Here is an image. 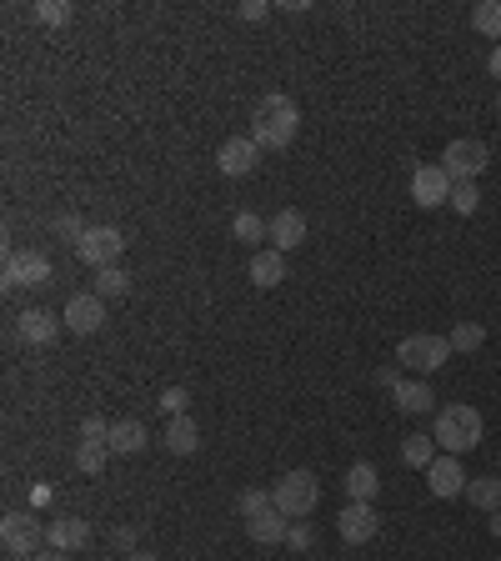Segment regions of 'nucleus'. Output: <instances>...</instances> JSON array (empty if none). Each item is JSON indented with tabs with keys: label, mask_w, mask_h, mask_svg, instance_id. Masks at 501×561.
I'll use <instances>...</instances> for the list:
<instances>
[{
	"label": "nucleus",
	"mask_w": 501,
	"mask_h": 561,
	"mask_svg": "<svg viewBox=\"0 0 501 561\" xmlns=\"http://www.w3.org/2000/svg\"><path fill=\"white\" fill-rule=\"evenodd\" d=\"M296 131H301V111H296V101L281 96V91H271V96L256 106V116H251V141H256L261 151H286V146L296 141Z\"/></svg>",
	"instance_id": "nucleus-1"
},
{
	"label": "nucleus",
	"mask_w": 501,
	"mask_h": 561,
	"mask_svg": "<svg viewBox=\"0 0 501 561\" xmlns=\"http://www.w3.org/2000/svg\"><path fill=\"white\" fill-rule=\"evenodd\" d=\"M481 411L476 406H466V401H456V406H441L436 411V426H431V436H436V446H446V456H466V451H476L481 446Z\"/></svg>",
	"instance_id": "nucleus-2"
},
{
	"label": "nucleus",
	"mask_w": 501,
	"mask_h": 561,
	"mask_svg": "<svg viewBox=\"0 0 501 561\" xmlns=\"http://www.w3.org/2000/svg\"><path fill=\"white\" fill-rule=\"evenodd\" d=\"M396 361L411 366L416 376H436V371L451 361V341H446V336H431V331H416V336H406V341L396 346Z\"/></svg>",
	"instance_id": "nucleus-3"
},
{
	"label": "nucleus",
	"mask_w": 501,
	"mask_h": 561,
	"mask_svg": "<svg viewBox=\"0 0 501 561\" xmlns=\"http://www.w3.org/2000/svg\"><path fill=\"white\" fill-rule=\"evenodd\" d=\"M271 496H276V511H281V516L301 521V516H311V511H316L321 486H316V476H311V471H286V476L271 486Z\"/></svg>",
	"instance_id": "nucleus-4"
},
{
	"label": "nucleus",
	"mask_w": 501,
	"mask_h": 561,
	"mask_svg": "<svg viewBox=\"0 0 501 561\" xmlns=\"http://www.w3.org/2000/svg\"><path fill=\"white\" fill-rule=\"evenodd\" d=\"M51 256L46 251H6V266H0V286L6 291H21V286H31V291H41V286H51Z\"/></svg>",
	"instance_id": "nucleus-5"
},
{
	"label": "nucleus",
	"mask_w": 501,
	"mask_h": 561,
	"mask_svg": "<svg viewBox=\"0 0 501 561\" xmlns=\"http://www.w3.org/2000/svg\"><path fill=\"white\" fill-rule=\"evenodd\" d=\"M436 166L451 176V186H461V181H476V176L491 166V151H486V141L461 136V141H451V146L441 151V161H436Z\"/></svg>",
	"instance_id": "nucleus-6"
},
{
	"label": "nucleus",
	"mask_w": 501,
	"mask_h": 561,
	"mask_svg": "<svg viewBox=\"0 0 501 561\" xmlns=\"http://www.w3.org/2000/svg\"><path fill=\"white\" fill-rule=\"evenodd\" d=\"M0 541H6L11 556H36V551H46V526L31 511H6V521H0Z\"/></svg>",
	"instance_id": "nucleus-7"
},
{
	"label": "nucleus",
	"mask_w": 501,
	"mask_h": 561,
	"mask_svg": "<svg viewBox=\"0 0 501 561\" xmlns=\"http://www.w3.org/2000/svg\"><path fill=\"white\" fill-rule=\"evenodd\" d=\"M121 251H126V236H121L116 226H91V231L76 241V256H81L91 271L116 266V261H121Z\"/></svg>",
	"instance_id": "nucleus-8"
},
{
	"label": "nucleus",
	"mask_w": 501,
	"mask_h": 561,
	"mask_svg": "<svg viewBox=\"0 0 501 561\" xmlns=\"http://www.w3.org/2000/svg\"><path fill=\"white\" fill-rule=\"evenodd\" d=\"M336 531H341V541L366 546V541L381 531V516H376V506H371V501H346V506H341V516H336Z\"/></svg>",
	"instance_id": "nucleus-9"
},
{
	"label": "nucleus",
	"mask_w": 501,
	"mask_h": 561,
	"mask_svg": "<svg viewBox=\"0 0 501 561\" xmlns=\"http://www.w3.org/2000/svg\"><path fill=\"white\" fill-rule=\"evenodd\" d=\"M411 201L436 211V206H451V176L441 166H416L411 171Z\"/></svg>",
	"instance_id": "nucleus-10"
},
{
	"label": "nucleus",
	"mask_w": 501,
	"mask_h": 561,
	"mask_svg": "<svg viewBox=\"0 0 501 561\" xmlns=\"http://www.w3.org/2000/svg\"><path fill=\"white\" fill-rule=\"evenodd\" d=\"M61 321L71 326V336H96V331L106 326V301H101L96 291H81V296L66 301V316H61Z\"/></svg>",
	"instance_id": "nucleus-11"
},
{
	"label": "nucleus",
	"mask_w": 501,
	"mask_h": 561,
	"mask_svg": "<svg viewBox=\"0 0 501 561\" xmlns=\"http://www.w3.org/2000/svg\"><path fill=\"white\" fill-rule=\"evenodd\" d=\"M61 316L56 311H46V306H26L21 316H16V336L26 341V346H51L56 336H61Z\"/></svg>",
	"instance_id": "nucleus-12"
},
{
	"label": "nucleus",
	"mask_w": 501,
	"mask_h": 561,
	"mask_svg": "<svg viewBox=\"0 0 501 561\" xmlns=\"http://www.w3.org/2000/svg\"><path fill=\"white\" fill-rule=\"evenodd\" d=\"M256 161H261V146H256L251 136H226V141H221V151H216L221 176H251V171H256Z\"/></svg>",
	"instance_id": "nucleus-13"
},
{
	"label": "nucleus",
	"mask_w": 501,
	"mask_h": 561,
	"mask_svg": "<svg viewBox=\"0 0 501 561\" xmlns=\"http://www.w3.org/2000/svg\"><path fill=\"white\" fill-rule=\"evenodd\" d=\"M426 481H431V496H466L461 456H436V461L426 466Z\"/></svg>",
	"instance_id": "nucleus-14"
},
{
	"label": "nucleus",
	"mask_w": 501,
	"mask_h": 561,
	"mask_svg": "<svg viewBox=\"0 0 501 561\" xmlns=\"http://www.w3.org/2000/svg\"><path fill=\"white\" fill-rule=\"evenodd\" d=\"M86 541H91V521H81V516H61L46 526V546H56V551H81Z\"/></svg>",
	"instance_id": "nucleus-15"
},
{
	"label": "nucleus",
	"mask_w": 501,
	"mask_h": 561,
	"mask_svg": "<svg viewBox=\"0 0 501 561\" xmlns=\"http://www.w3.org/2000/svg\"><path fill=\"white\" fill-rule=\"evenodd\" d=\"M306 241V216L301 211H276L271 216V246L276 251H296Z\"/></svg>",
	"instance_id": "nucleus-16"
},
{
	"label": "nucleus",
	"mask_w": 501,
	"mask_h": 561,
	"mask_svg": "<svg viewBox=\"0 0 501 561\" xmlns=\"http://www.w3.org/2000/svg\"><path fill=\"white\" fill-rule=\"evenodd\" d=\"M341 486H346V501H376V491H381V476H376V466H371V461H351Z\"/></svg>",
	"instance_id": "nucleus-17"
},
{
	"label": "nucleus",
	"mask_w": 501,
	"mask_h": 561,
	"mask_svg": "<svg viewBox=\"0 0 501 561\" xmlns=\"http://www.w3.org/2000/svg\"><path fill=\"white\" fill-rule=\"evenodd\" d=\"M251 281L261 286V291H271V286H281L286 281V251H256L251 256Z\"/></svg>",
	"instance_id": "nucleus-18"
},
{
	"label": "nucleus",
	"mask_w": 501,
	"mask_h": 561,
	"mask_svg": "<svg viewBox=\"0 0 501 561\" xmlns=\"http://www.w3.org/2000/svg\"><path fill=\"white\" fill-rule=\"evenodd\" d=\"M246 531H251V541H261V546H281V541H286V531H291V516H281V511L271 506L266 516H251V521H246Z\"/></svg>",
	"instance_id": "nucleus-19"
},
{
	"label": "nucleus",
	"mask_w": 501,
	"mask_h": 561,
	"mask_svg": "<svg viewBox=\"0 0 501 561\" xmlns=\"http://www.w3.org/2000/svg\"><path fill=\"white\" fill-rule=\"evenodd\" d=\"M146 441H151V436H146L141 421H111V441H106V446H111L116 456H136V451H146Z\"/></svg>",
	"instance_id": "nucleus-20"
},
{
	"label": "nucleus",
	"mask_w": 501,
	"mask_h": 561,
	"mask_svg": "<svg viewBox=\"0 0 501 561\" xmlns=\"http://www.w3.org/2000/svg\"><path fill=\"white\" fill-rule=\"evenodd\" d=\"M391 401H396L406 416H426L436 396H431V386H426V381H401V386L391 391Z\"/></svg>",
	"instance_id": "nucleus-21"
},
{
	"label": "nucleus",
	"mask_w": 501,
	"mask_h": 561,
	"mask_svg": "<svg viewBox=\"0 0 501 561\" xmlns=\"http://www.w3.org/2000/svg\"><path fill=\"white\" fill-rule=\"evenodd\" d=\"M166 451H176V456H191L196 446H201V431H196V421L191 416H171V426H166Z\"/></svg>",
	"instance_id": "nucleus-22"
},
{
	"label": "nucleus",
	"mask_w": 501,
	"mask_h": 561,
	"mask_svg": "<svg viewBox=\"0 0 501 561\" xmlns=\"http://www.w3.org/2000/svg\"><path fill=\"white\" fill-rule=\"evenodd\" d=\"M466 496L481 511H501V476H471L466 481Z\"/></svg>",
	"instance_id": "nucleus-23"
},
{
	"label": "nucleus",
	"mask_w": 501,
	"mask_h": 561,
	"mask_svg": "<svg viewBox=\"0 0 501 561\" xmlns=\"http://www.w3.org/2000/svg\"><path fill=\"white\" fill-rule=\"evenodd\" d=\"M401 461L416 466V471H426V466L436 461V436H421V431L406 436V441H401Z\"/></svg>",
	"instance_id": "nucleus-24"
},
{
	"label": "nucleus",
	"mask_w": 501,
	"mask_h": 561,
	"mask_svg": "<svg viewBox=\"0 0 501 561\" xmlns=\"http://www.w3.org/2000/svg\"><path fill=\"white\" fill-rule=\"evenodd\" d=\"M471 26H476L486 41H496V46H501V0H481V6L471 11Z\"/></svg>",
	"instance_id": "nucleus-25"
},
{
	"label": "nucleus",
	"mask_w": 501,
	"mask_h": 561,
	"mask_svg": "<svg viewBox=\"0 0 501 561\" xmlns=\"http://www.w3.org/2000/svg\"><path fill=\"white\" fill-rule=\"evenodd\" d=\"M131 291V276L121 271V266H106V271H96V296L101 301H121Z\"/></svg>",
	"instance_id": "nucleus-26"
},
{
	"label": "nucleus",
	"mask_w": 501,
	"mask_h": 561,
	"mask_svg": "<svg viewBox=\"0 0 501 561\" xmlns=\"http://www.w3.org/2000/svg\"><path fill=\"white\" fill-rule=\"evenodd\" d=\"M446 341H451V351H476V346H486V326L481 321H456Z\"/></svg>",
	"instance_id": "nucleus-27"
},
{
	"label": "nucleus",
	"mask_w": 501,
	"mask_h": 561,
	"mask_svg": "<svg viewBox=\"0 0 501 561\" xmlns=\"http://www.w3.org/2000/svg\"><path fill=\"white\" fill-rule=\"evenodd\" d=\"M231 236H236V241H266V236H271V221H261L256 211H241V216L231 221Z\"/></svg>",
	"instance_id": "nucleus-28"
},
{
	"label": "nucleus",
	"mask_w": 501,
	"mask_h": 561,
	"mask_svg": "<svg viewBox=\"0 0 501 561\" xmlns=\"http://www.w3.org/2000/svg\"><path fill=\"white\" fill-rule=\"evenodd\" d=\"M106 451H111V446H101V441H81V446H76V471L101 476V471H106Z\"/></svg>",
	"instance_id": "nucleus-29"
},
{
	"label": "nucleus",
	"mask_w": 501,
	"mask_h": 561,
	"mask_svg": "<svg viewBox=\"0 0 501 561\" xmlns=\"http://www.w3.org/2000/svg\"><path fill=\"white\" fill-rule=\"evenodd\" d=\"M271 506H276V496H271L266 486H251V491H241V496H236V511H241L246 521H251V516H266Z\"/></svg>",
	"instance_id": "nucleus-30"
},
{
	"label": "nucleus",
	"mask_w": 501,
	"mask_h": 561,
	"mask_svg": "<svg viewBox=\"0 0 501 561\" xmlns=\"http://www.w3.org/2000/svg\"><path fill=\"white\" fill-rule=\"evenodd\" d=\"M36 21L41 26H66L71 21V6H66V0H36Z\"/></svg>",
	"instance_id": "nucleus-31"
},
{
	"label": "nucleus",
	"mask_w": 501,
	"mask_h": 561,
	"mask_svg": "<svg viewBox=\"0 0 501 561\" xmlns=\"http://www.w3.org/2000/svg\"><path fill=\"white\" fill-rule=\"evenodd\" d=\"M476 206H481V191H476V181H461V186H451V211L471 216Z\"/></svg>",
	"instance_id": "nucleus-32"
},
{
	"label": "nucleus",
	"mask_w": 501,
	"mask_h": 561,
	"mask_svg": "<svg viewBox=\"0 0 501 561\" xmlns=\"http://www.w3.org/2000/svg\"><path fill=\"white\" fill-rule=\"evenodd\" d=\"M186 406H191V391L186 386H166L161 391V411L166 416H186Z\"/></svg>",
	"instance_id": "nucleus-33"
},
{
	"label": "nucleus",
	"mask_w": 501,
	"mask_h": 561,
	"mask_svg": "<svg viewBox=\"0 0 501 561\" xmlns=\"http://www.w3.org/2000/svg\"><path fill=\"white\" fill-rule=\"evenodd\" d=\"M86 231H91V226H86L76 211H61V216H56V236H66V241H81Z\"/></svg>",
	"instance_id": "nucleus-34"
},
{
	"label": "nucleus",
	"mask_w": 501,
	"mask_h": 561,
	"mask_svg": "<svg viewBox=\"0 0 501 561\" xmlns=\"http://www.w3.org/2000/svg\"><path fill=\"white\" fill-rule=\"evenodd\" d=\"M286 546H291V551H311V546H316V531H311L306 521H291V531H286Z\"/></svg>",
	"instance_id": "nucleus-35"
},
{
	"label": "nucleus",
	"mask_w": 501,
	"mask_h": 561,
	"mask_svg": "<svg viewBox=\"0 0 501 561\" xmlns=\"http://www.w3.org/2000/svg\"><path fill=\"white\" fill-rule=\"evenodd\" d=\"M81 441H101V446H106V441H111V421L86 416V421H81Z\"/></svg>",
	"instance_id": "nucleus-36"
},
{
	"label": "nucleus",
	"mask_w": 501,
	"mask_h": 561,
	"mask_svg": "<svg viewBox=\"0 0 501 561\" xmlns=\"http://www.w3.org/2000/svg\"><path fill=\"white\" fill-rule=\"evenodd\" d=\"M266 11H271L266 0H246V6H236V16H241V21H261Z\"/></svg>",
	"instance_id": "nucleus-37"
},
{
	"label": "nucleus",
	"mask_w": 501,
	"mask_h": 561,
	"mask_svg": "<svg viewBox=\"0 0 501 561\" xmlns=\"http://www.w3.org/2000/svg\"><path fill=\"white\" fill-rule=\"evenodd\" d=\"M116 546L131 556V551H136V531H131V526H121V531H116Z\"/></svg>",
	"instance_id": "nucleus-38"
},
{
	"label": "nucleus",
	"mask_w": 501,
	"mask_h": 561,
	"mask_svg": "<svg viewBox=\"0 0 501 561\" xmlns=\"http://www.w3.org/2000/svg\"><path fill=\"white\" fill-rule=\"evenodd\" d=\"M31 561H71V551H56V546H46V551H36Z\"/></svg>",
	"instance_id": "nucleus-39"
},
{
	"label": "nucleus",
	"mask_w": 501,
	"mask_h": 561,
	"mask_svg": "<svg viewBox=\"0 0 501 561\" xmlns=\"http://www.w3.org/2000/svg\"><path fill=\"white\" fill-rule=\"evenodd\" d=\"M486 71L501 81V46H491V56H486Z\"/></svg>",
	"instance_id": "nucleus-40"
},
{
	"label": "nucleus",
	"mask_w": 501,
	"mask_h": 561,
	"mask_svg": "<svg viewBox=\"0 0 501 561\" xmlns=\"http://www.w3.org/2000/svg\"><path fill=\"white\" fill-rule=\"evenodd\" d=\"M126 561H161V556H151V551H131Z\"/></svg>",
	"instance_id": "nucleus-41"
},
{
	"label": "nucleus",
	"mask_w": 501,
	"mask_h": 561,
	"mask_svg": "<svg viewBox=\"0 0 501 561\" xmlns=\"http://www.w3.org/2000/svg\"><path fill=\"white\" fill-rule=\"evenodd\" d=\"M491 531H496V536H501V511H491Z\"/></svg>",
	"instance_id": "nucleus-42"
},
{
	"label": "nucleus",
	"mask_w": 501,
	"mask_h": 561,
	"mask_svg": "<svg viewBox=\"0 0 501 561\" xmlns=\"http://www.w3.org/2000/svg\"><path fill=\"white\" fill-rule=\"evenodd\" d=\"M496 111H501V91H496Z\"/></svg>",
	"instance_id": "nucleus-43"
}]
</instances>
